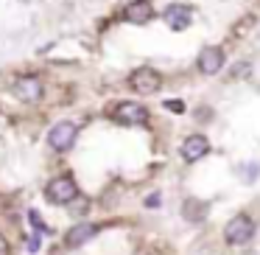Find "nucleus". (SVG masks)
Returning a JSON list of instances; mask_svg holds the SVG:
<instances>
[{"label": "nucleus", "instance_id": "f257e3e1", "mask_svg": "<svg viewBox=\"0 0 260 255\" xmlns=\"http://www.w3.org/2000/svg\"><path fill=\"white\" fill-rule=\"evenodd\" d=\"M252 236H254V221L249 219L246 213L232 216V219L226 221V227H224V238H226V244H232V247H241V244L252 241Z\"/></svg>", "mask_w": 260, "mask_h": 255}, {"label": "nucleus", "instance_id": "f03ea898", "mask_svg": "<svg viewBox=\"0 0 260 255\" xmlns=\"http://www.w3.org/2000/svg\"><path fill=\"white\" fill-rule=\"evenodd\" d=\"M45 199L53 205H70L73 199H79V185H76L73 177H56V180L48 182Z\"/></svg>", "mask_w": 260, "mask_h": 255}, {"label": "nucleus", "instance_id": "7ed1b4c3", "mask_svg": "<svg viewBox=\"0 0 260 255\" xmlns=\"http://www.w3.org/2000/svg\"><path fill=\"white\" fill-rule=\"evenodd\" d=\"M76 137H79V126L73 121H59L48 132V143H51L53 152H68V149H73Z\"/></svg>", "mask_w": 260, "mask_h": 255}, {"label": "nucleus", "instance_id": "20e7f679", "mask_svg": "<svg viewBox=\"0 0 260 255\" xmlns=\"http://www.w3.org/2000/svg\"><path fill=\"white\" fill-rule=\"evenodd\" d=\"M129 87L135 93H140V96H154V93L162 87V76L154 68H140L129 76Z\"/></svg>", "mask_w": 260, "mask_h": 255}, {"label": "nucleus", "instance_id": "39448f33", "mask_svg": "<svg viewBox=\"0 0 260 255\" xmlns=\"http://www.w3.org/2000/svg\"><path fill=\"white\" fill-rule=\"evenodd\" d=\"M112 118L123 126H137V124H148V109L137 101H120L112 109Z\"/></svg>", "mask_w": 260, "mask_h": 255}, {"label": "nucleus", "instance_id": "423d86ee", "mask_svg": "<svg viewBox=\"0 0 260 255\" xmlns=\"http://www.w3.org/2000/svg\"><path fill=\"white\" fill-rule=\"evenodd\" d=\"M14 93H17L20 101L37 104V101H42V93H45V87H42V81L37 79V76H20V79L14 81Z\"/></svg>", "mask_w": 260, "mask_h": 255}, {"label": "nucleus", "instance_id": "0eeeda50", "mask_svg": "<svg viewBox=\"0 0 260 255\" xmlns=\"http://www.w3.org/2000/svg\"><path fill=\"white\" fill-rule=\"evenodd\" d=\"M162 20L168 23L171 31H185L187 25H190V20H193V9L190 6H182V3H174V6L165 9Z\"/></svg>", "mask_w": 260, "mask_h": 255}, {"label": "nucleus", "instance_id": "6e6552de", "mask_svg": "<svg viewBox=\"0 0 260 255\" xmlns=\"http://www.w3.org/2000/svg\"><path fill=\"white\" fill-rule=\"evenodd\" d=\"M154 17V6L148 0H132L129 6L123 9V20L132 25H146Z\"/></svg>", "mask_w": 260, "mask_h": 255}, {"label": "nucleus", "instance_id": "1a4fd4ad", "mask_svg": "<svg viewBox=\"0 0 260 255\" xmlns=\"http://www.w3.org/2000/svg\"><path fill=\"white\" fill-rule=\"evenodd\" d=\"M207 152H210V140L204 135H190L182 143V160H185V163H196V160H202Z\"/></svg>", "mask_w": 260, "mask_h": 255}, {"label": "nucleus", "instance_id": "9d476101", "mask_svg": "<svg viewBox=\"0 0 260 255\" xmlns=\"http://www.w3.org/2000/svg\"><path fill=\"white\" fill-rule=\"evenodd\" d=\"M221 68H224V51H221V48L210 45L199 53V70H202L204 76H215Z\"/></svg>", "mask_w": 260, "mask_h": 255}, {"label": "nucleus", "instance_id": "9b49d317", "mask_svg": "<svg viewBox=\"0 0 260 255\" xmlns=\"http://www.w3.org/2000/svg\"><path fill=\"white\" fill-rule=\"evenodd\" d=\"M95 233H98L95 224H87V221H84V224H76L73 230L64 236V244H68V247H81V244H87Z\"/></svg>", "mask_w": 260, "mask_h": 255}, {"label": "nucleus", "instance_id": "f8f14e48", "mask_svg": "<svg viewBox=\"0 0 260 255\" xmlns=\"http://www.w3.org/2000/svg\"><path fill=\"white\" fill-rule=\"evenodd\" d=\"M182 213H185V219L199 221V219H204V216H207V205H204L202 199H187L185 208H182Z\"/></svg>", "mask_w": 260, "mask_h": 255}, {"label": "nucleus", "instance_id": "ddd939ff", "mask_svg": "<svg viewBox=\"0 0 260 255\" xmlns=\"http://www.w3.org/2000/svg\"><path fill=\"white\" fill-rule=\"evenodd\" d=\"M249 70H252V68H249L246 62H243V65H235V68L230 70V79H243V73H249Z\"/></svg>", "mask_w": 260, "mask_h": 255}, {"label": "nucleus", "instance_id": "4468645a", "mask_svg": "<svg viewBox=\"0 0 260 255\" xmlns=\"http://www.w3.org/2000/svg\"><path fill=\"white\" fill-rule=\"evenodd\" d=\"M165 107H168L171 112H185V104L182 101H165Z\"/></svg>", "mask_w": 260, "mask_h": 255}, {"label": "nucleus", "instance_id": "2eb2a0df", "mask_svg": "<svg viewBox=\"0 0 260 255\" xmlns=\"http://www.w3.org/2000/svg\"><path fill=\"white\" fill-rule=\"evenodd\" d=\"M28 219H31V224H34V227H40V230H45V224H42V219L37 216V210H28Z\"/></svg>", "mask_w": 260, "mask_h": 255}, {"label": "nucleus", "instance_id": "dca6fc26", "mask_svg": "<svg viewBox=\"0 0 260 255\" xmlns=\"http://www.w3.org/2000/svg\"><path fill=\"white\" fill-rule=\"evenodd\" d=\"M254 177H257V165L252 163V168H246V171H243V180H254Z\"/></svg>", "mask_w": 260, "mask_h": 255}, {"label": "nucleus", "instance_id": "f3484780", "mask_svg": "<svg viewBox=\"0 0 260 255\" xmlns=\"http://www.w3.org/2000/svg\"><path fill=\"white\" fill-rule=\"evenodd\" d=\"M28 249H31V252H37V249H40V233H37V236H31V241H28Z\"/></svg>", "mask_w": 260, "mask_h": 255}, {"label": "nucleus", "instance_id": "a211bd4d", "mask_svg": "<svg viewBox=\"0 0 260 255\" xmlns=\"http://www.w3.org/2000/svg\"><path fill=\"white\" fill-rule=\"evenodd\" d=\"M0 255H12V249H9V241L3 236H0Z\"/></svg>", "mask_w": 260, "mask_h": 255}, {"label": "nucleus", "instance_id": "6ab92c4d", "mask_svg": "<svg viewBox=\"0 0 260 255\" xmlns=\"http://www.w3.org/2000/svg\"><path fill=\"white\" fill-rule=\"evenodd\" d=\"M146 205H148V208H154V205H159V196H157V193H154V196H148V199H146Z\"/></svg>", "mask_w": 260, "mask_h": 255}]
</instances>
